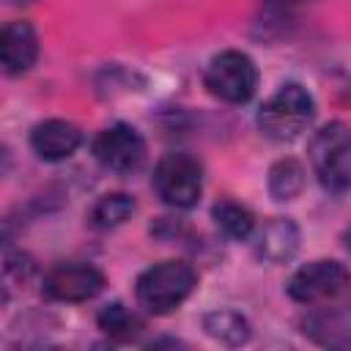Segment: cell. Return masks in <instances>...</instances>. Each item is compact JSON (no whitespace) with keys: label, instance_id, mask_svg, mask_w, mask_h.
<instances>
[{"label":"cell","instance_id":"obj_11","mask_svg":"<svg viewBox=\"0 0 351 351\" xmlns=\"http://www.w3.org/2000/svg\"><path fill=\"white\" fill-rule=\"evenodd\" d=\"M299 241L302 236L293 219L271 217L269 222H263V228L255 236V252L269 263H288L299 252Z\"/></svg>","mask_w":351,"mask_h":351},{"label":"cell","instance_id":"obj_1","mask_svg":"<svg viewBox=\"0 0 351 351\" xmlns=\"http://www.w3.org/2000/svg\"><path fill=\"white\" fill-rule=\"evenodd\" d=\"M197 274L184 261H159L148 266L134 282L137 304L151 315H167L178 310L195 291Z\"/></svg>","mask_w":351,"mask_h":351},{"label":"cell","instance_id":"obj_12","mask_svg":"<svg viewBox=\"0 0 351 351\" xmlns=\"http://www.w3.org/2000/svg\"><path fill=\"white\" fill-rule=\"evenodd\" d=\"M302 332L332 348H351V318L337 310H318L302 318Z\"/></svg>","mask_w":351,"mask_h":351},{"label":"cell","instance_id":"obj_15","mask_svg":"<svg viewBox=\"0 0 351 351\" xmlns=\"http://www.w3.org/2000/svg\"><path fill=\"white\" fill-rule=\"evenodd\" d=\"M203 329L208 337L219 340L222 346H241L250 340L252 326L250 321L236 310H214L203 318Z\"/></svg>","mask_w":351,"mask_h":351},{"label":"cell","instance_id":"obj_4","mask_svg":"<svg viewBox=\"0 0 351 351\" xmlns=\"http://www.w3.org/2000/svg\"><path fill=\"white\" fill-rule=\"evenodd\" d=\"M206 90L228 104H244L258 90V66L247 52L225 49L214 55L203 71Z\"/></svg>","mask_w":351,"mask_h":351},{"label":"cell","instance_id":"obj_10","mask_svg":"<svg viewBox=\"0 0 351 351\" xmlns=\"http://www.w3.org/2000/svg\"><path fill=\"white\" fill-rule=\"evenodd\" d=\"M0 58H3V71L8 77L25 74L36 63V58H38V36H36L30 22L14 19V22H8L3 27Z\"/></svg>","mask_w":351,"mask_h":351},{"label":"cell","instance_id":"obj_8","mask_svg":"<svg viewBox=\"0 0 351 351\" xmlns=\"http://www.w3.org/2000/svg\"><path fill=\"white\" fill-rule=\"evenodd\" d=\"M104 288V274L93 263L82 261H66L55 263L44 280H41V293L52 302H88Z\"/></svg>","mask_w":351,"mask_h":351},{"label":"cell","instance_id":"obj_16","mask_svg":"<svg viewBox=\"0 0 351 351\" xmlns=\"http://www.w3.org/2000/svg\"><path fill=\"white\" fill-rule=\"evenodd\" d=\"M134 214V197L126 195V192H107L101 195L90 214H88V222L96 228V230H112L118 225H123L129 217Z\"/></svg>","mask_w":351,"mask_h":351},{"label":"cell","instance_id":"obj_17","mask_svg":"<svg viewBox=\"0 0 351 351\" xmlns=\"http://www.w3.org/2000/svg\"><path fill=\"white\" fill-rule=\"evenodd\" d=\"M304 189V167L302 162L285 156V159H277L271 167H269V195L274 200H293L299 197V192Z\"/></svg>","mask_w":351,"mask_h":351},{"label":"cell","instance_id":"obj_9","mask_svg":"<svg viewBox=\"0 0 351 351\" xmlns=\"http://www.w3.org/2000/svg\"><path fill=\"white\" fill-rule=\"evenodd\" d=\"M82 145V132L66 118H47L30 129V148L44 162H63Z\"/></svg>","mask_w":351,"mask_h":351},{"label":"cell","instance_id":"obj_14","mask_svg":"<svg viewBox=\"0 0 351 351\" xmlns=\"http://www.w3.org/2000/svg\"><path fill=\"white\" fill-rule=\"evenodd\" d=\"M211 219H214L217 230L222 236L233 239V241H244L255 230V214L247 206H241L236 200H228V197L225 200H217L211 206Z\"/></svg>","mask_w":351,"mask_h":351},{"label":"cell","instance_id":"obj_6","mask_svg":"<svg viewBox=\"0 0 351 351\" xmlns=\"http://www.w3.org/2000/svg\"><path fill=\"white\" fill-rule=\"evenodd\" d=\"M348 285H351V271L340 261L321 258V261H310L299 266L291 274L285 291L299 304H321V302L340 296Z\"/></svg>","mask_w":351,"mask_h":351},{"label":"cell","instance_id":"obj_5","mask_svg":"<svg viewBox=\"0 0 351 351\" xmlns=\"http://www.w3.org/2000/svg\"><path fill=\"white\" fill-rule=\"evenodd\" d=\"M151 184L162 203L192 208L203 192V165L186 151H170L156 162Z\"/></svg>","mask_w":351,"mask_h":351},{"label":"cell","instance_id":"obj_3","mask_svg":"<svg viewBox=\"0 0 351 351\" xmlns=\"http://www.w3.org/2000/svg\"><path fill=\"white\" fill-rule=\"evenodd\" d=\"M310 167L324 189L351 192V129L343 121H329L310 140Z\"/></svg>","mask_w":351,"mask_h":351},{"label":"cell","instance_id":"obj_2","mask_svg":"<svg viewBox=\"0 0 351 351\" xmlns=\"http://www.w3.org/2000/svg\"><path fill=\"white\" fill-rule=\"evenodd\" d=\"M315 118V99L299 82H285L258 110V129L274 143H291L310 129Z\"/></svg>","mask_w":351,"mask_h":351},{"label":"cell","instance_id":"obj_18","mask_svg":"<svg viewBox=\"0 0 351 351\" xmlns=\"http://www.w3.org/2000/svg\"><path fill=\"white\" fill-rule=\"evenodd\" d=\"M343 244H346V250L351 252V228H348V230L343 233Z\"/></svg>","mask_w":351,"mask_h":351},{"label":"cell","instance_id":"obj_13","mask_svg":"<svg viewBox=\"0 0 351 351\" xmlns=\"http://www.w3.org/2000/svg\"><path fill=\"white\" fill-rule=\"evenodd\" d=\"M96 324H99V329H101L110 340H115V343H129V340H134V337L145 329L143 318H140L134 310H129L126 304H121V302L104 304V307L99 310V315H96Z\"/></svg>","mask_w":351,"mask_h":351},{"label":"cell","instance_id":"obj_7","mask_svg":"<svg viewBox=\"0 0 351 351\" xmlns=\"http://www.w3.org/2000/svg\"><path fill=\"white\" fill-rule=\"evenodd\" d=\"M93 156L96 162L118 176H132L145 162V140L129 123H110L93 137Z\"/></svg>","mask_w":351,"mask_h":351}]
</instances>
